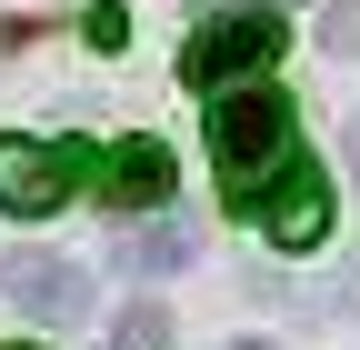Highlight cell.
I'll list each match as a JSON object with an SVG mask.
<instances>
[{"instance_id": "cell-1", "label": "cell", "mask_w": 360, "mask_h": 350, "mask_svg": "<svg viewBox=\"0 0 360 350\" xmlns=\"http://www.w3.org/2000/svg\"><path fill=\"white\" fill-rule=\"evenodd\" d=\"M210 160H220V200H231V221H260V181H281V170L300 160L290 150V91H270V80H250V91L210 101Z\"/></svg>"}, {"instance_id": "cell-2", "label": "cell", "mask_w": 360, "mask_h": 350, "mask_svg": "<svg viewBox=\"0 0 360 350\" xmlns=\"http://www.w3.org/2000/svg\"><path fill=\"white\" fill-rule=\"evenodd\" d=\"M281 11L270 0H250V11H220V20H200L191 40H180V80L191 91H210V101H231V91H250V80H270V60H281Z\"/></svg>"}, {"instance_id": "cell-3", "label": "cell", "mask_w": 360, "mask_h": 350, "mask_svg": "<svg viewBox=\"0 0 360 350\" xmlns=\"http://www.w3.org/2000/svg\"><path fill=\"white\" fill-rule=\"evenodd\" d=\"M90 170H101L90 141H20L11 130V141H0V210H11V221H51Z\"/></svg>"}, {"instance_id": "cell-4", "label": "cell", "mask_w": 360, "mask_h": 350, "mask_svg": "<svg viewBox=\"0 0 360 350\" xmlns=\"http://www.w3.org/2000/svg\"><path fill=\"white\" fill-rule=\"evenodd\" d=\"M0 290H11V311L40 320V330H80L90 320V271L60 250H11L0 260Z\"/></svg>"}, {"instance_id": "cell-5", "label": "cell", "mask_w": 360, "mask_h": 350, "mask_svg": "<svg viewBox=\"0 0 360 350\" xmlns=\"http://www.w3.org/2000/svg\"><path fill=\"white\" fill-rule=\"evenodd\" d=\"M260 221H270L281 250H321V231H330V170H321V160H290L281 181H270Z\"/></svg>"}, {"instance_id": "cell-6", "label": "cell", "mask_w": 360, "mask_h": 350, "mask_svg": "<svg viewBox=\"0 0 360 350\" xmlns=\"http://www.w3.org/2000/svg\"><path fill=\"white\" fill-rule=\"evenodd\" d=\"M170 150L160 141H110L101 150V170H90V190H101V210H150V200H170Z\"/></svg>"}, {"instance_id": "cell-7", "label": "cell", "mask_w": 360, "mask_h": 350, "mask_svg": "<svg viewBox=\"0 0 360 350\" xmlns=\"http://www.w3.org/2000/svg\"><path fill=\"white\" fill-rule=\"evenodd\" d=\"M191 260H200V231L170 210V221H141V231L110 250V271H141V280H160V271H191Z\"/></svg>"}, {"instance_id": "cell-8", "label": "cell", "mask_w": 360, "mask_h": 350, "mask_svg": "<svg viewBox=\"0 0 360 350\" xmlns=\"http://www.w3.org/2000/svg\"><path fill=\"white\" fill-rule=\"evenodd\" d=\"M80 40H90V51H120V40H130V11H120V0H90V11H80Z\"/></svg>"}, {"instance_id": "cell-9", "label": "cell", "mask_w": 360, "mask_h": 350, "mask_svg": "<svg viewBox=\"0 0 360 350\" xmlns=\"http://www.w3.org/2000/svg\"><path fill=\"white\" fill-rule=\"evenodd\" d=\"M160 340H170V320H160V311H150V300H141V311H130V320H120V350H160Z\"/></svg>"}, {"instance_id": "cell-10", "label": "cell", "mask_w": 360, "mask_h": 350, "mask_svg": "<svg viewBox=\"0 0 360 350\" xmlns=\"http://www.w3.org/2000/svg\"><path fill=\"white\" fill-rule=\"evenodd\" d=\"M330 51H350V60H360V0H340V11H330Z\"/></svg>"}, {"instance_id": "cell-11", "label": "cell", "mask_w": 360, "mask_h": 350, "mask_svg": "<svg viewBox=\"0 0 360 350\" xmlns=\"http://www.w3.org/2000/svg\"><path fill=\"white\" fill-rule=\"evenodd\" d=\"M231 350H270V340H231Z\"/></svg>"}, {"instance_id": "cell-12", "label": "cell", "mask_w": 360, "mask_h": 350, "mask_svg": "<svg viewBox=\"0 0 360 350\" xmlns=\"http://www.w3.org/2000/svg\"><path fill=\"white\" fill-rule=\"evenodd\" d=\"M270 11H281V0H270Z\"/></svg>"}, {"instance_id": "cell-13", "label": "cell", "mask_w": 360, "mask_h": 350, "mask_svg": "<svg viewBox=\"0 0 360 350\" xmlns=\"http://www.w3.org/2000/svg\"><path fill=\"white\" fill-rule=\"evenodd\" d=\"M350 150H360V141H350Z\"/></svg>"}, {"instance_id": "cell-14", "label": "cell", "mask_w": 360, "mask_h": 350, "mask_svg": "<svg viewBox=\"0 0 360 350\" xmlns=\"http://www.w3.org/2000/svg\"><path fill=\"white\" fill-rule=\"evenodd\" d=\"M11 350H20V340H11Z\"/></svg>"}]
</instances>
